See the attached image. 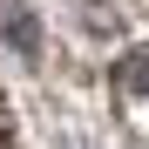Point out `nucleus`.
Instances as JSON below:
<instances>
[{"instance_id": "f257e3e1", "label": "nucleus", "mask_w": 149, "mask_h": 149, "mask_svg": "<svg viewBox=\"0 0 149 149\" xmlns=\"http://www.w3.org/2000/svg\"><path fill=\"white\" fill-rule=\"evenodd\" d=\"M0 149H20V136H14V109H7V95H0Z\"/></svg>"}]
</instances>
